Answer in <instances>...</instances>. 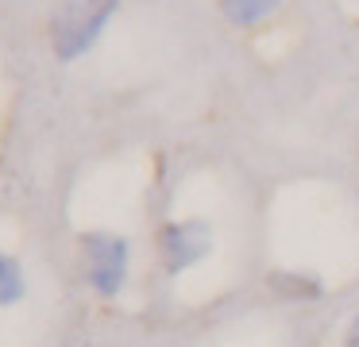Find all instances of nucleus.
I'll use <instances>...</instances> for the list:
<instances>
[{
	"label": "nucleus",
	"instance_id": "nucleus-1",
	"mask_svg": "<svg viewBox=\"0 0 359 347\" xmlns=\"http://www.w3.org/2000/svg\"><path fill=\"white\" fill-rule=\"evenodd\" d=\"M120 0H66L50 20V43L62 62H74L101 39L109 20L116 15Z\"/></svg>",
	"mask_w": 359,
	"mask_h": 347
},
{
	"label": "nucleus",
	"instance_id": "nucleus-2",
	"mask_svg": "<svg viewBox=\"0 0 359 347\" xmlns=\"http://www.w3.org/2000/svg\"><path fill=\"white\" fill-rule=\"evenodd\" d=\"M86 254H89V282L112 297L128 278V239L120 236H86Z\"/></svg>",
	"mask_w": 359,
	"mask_h": 347
},
{
	"label": "nucleus",
	"instance_id": "nucleus-3",
	"mask_svg": "<svg viewBox=\"0 0 359 347\" xmlns=\"http://www.w3.org/2000/svg\"><path fill=\"white\" fill-rule=\"evenodd\" d=\"M205 251H209V224L205 220H182L163 228V259L170 274L194 266L197 259H205Z\"/></svg>",
	"mask_w": 359,
	"mask_h": 347
},
{
	"label": "nucleus",
	"instance_id": "nucleus-4",
	"mask_svg": "<svg viewBox=\"0 0 359 347\" xmlns=\"http://www.w3.org/2000/svg\"><path fill=\"white\" fill-rule=\"evenodd\" d=\"M220 8H224L228 23H236V27H251V23L266 20V15L278 8V0H220Z\"/></svg>",
	"mask_w": 359,
	"mask_h": 347
},
{
	"label": "nucleus",
	"instance_id": "nucleus-5",
	"mask_svg": "<svg viewBox=\"0 0 359 347\" xmlns=\"http://www.w3.org/2000/svg\"><path fill=\"white\" fill-rule=\"evenodd\" d=\"M20 297H24V274H20L16 259L0 251V305H12Z\"/></svg>",
	"mask_w": 359,
	"mask_h": 347
},
{
	"label": "nucleus",
	"instance_id": "nucleus-6",
	"mask_svg": "<svg viewBox=\"0 0 359 347\" xmlns=\"http://www.w3.org/2000/svg\"><path fill=\"white\" fill-rule=\"evenodd\" d=\"M271 285L286 297H317L320 293V282L317 278H297V274H274Z\"/></svg>",
	"mask_w": 359,
	"mask_h": 347
},
{
	"label": "nucleus",
	"instance_id": "nucleus-7",
	"mask_svg": "<svg viewBox=\"0 0 359 347\" xmlns=\"http://www.w3.org/2000/svg\"><path fill=\"white\" fill-rule=\"evenodd\" d=\"M351 347H359V320H355V328H351Z\"/></svg>",
	"mask_w": 359,
	"mask_h": 347
}]
</instances>
